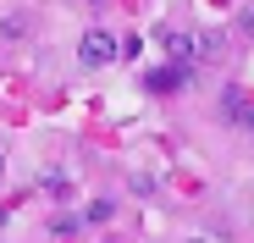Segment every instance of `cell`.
<instances>
[{
	"instance_id": "obj_1",
	"label": "cell",
	"mask_w": 254,
	"mask_h": 243,
	"mask_svg": "<svg viewBox=\"0 0 254 243\" xmlns=\"http://www.w3.org/2000/svg\"><path fill=\"white\" fill-rule=\"evenodd\" d=\"M116 50H122V45H116L105 28H89V33L77 39V61H83V66H111V61H116Z\"/></svg>"
},
{
	"instance_id": "obj_2",
	"label": "cell",
	"mask_w": 254,
	"mask_h": 243,
	"mask_svg": "<svg viewBox=\"0 0 254 243\" xmlns=\"http://www.w3.org/2000/svg\"><path fill=\"white\" fill-rule=\"evenodd\" d=\"M166 50H172V61L183 66V61H199L204 39H193V33H183V28H166Z\"/></svg>"
},
{
	"instance_id": "obj_3",
	"label": "cell",
	"mask_w": 254,
	"mask_h": 243,
	"mask_svg": "<svg viewBox=\"0 0 254 243\" xmlns=\"http://www.w3.org/2000/svg\"><path fill=\"white\" fill-rule=\"evenodd\" d=\"M183 77H188V66H166V72H155V77H149V89H177Z\"/></svg>"
},
{
	"instance_id": "obj_4",
	"label": "cell",
	"mask_w": 254,
	"mask_h": 243,
	"mask_svg": "<svg viewBox=\"0 0 254 243\" xmlns=\"http://www.w3.org/2000/svg\"><path fill=\"white\" fill-rule=\"evenodd\" d=\"M0 166H6V160H0Z\"/></svg>"
}]
</instances>
